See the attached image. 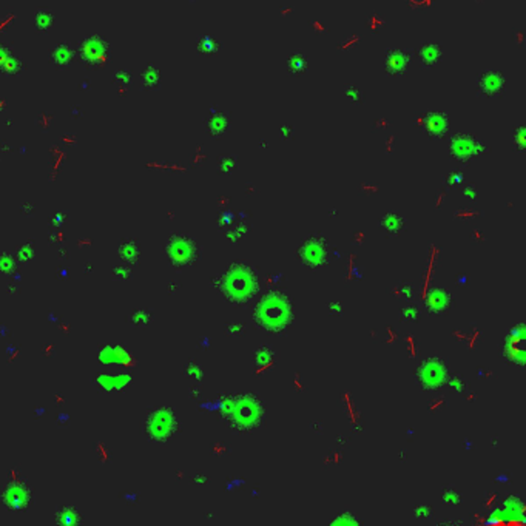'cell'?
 Listing matches in <instances>:
<instances>
[{
    "label": "cell",
    "mask_w": 526,
    "mask_h": 526,
    "mask_svg": "<svg viewBox=\"0 0 526 526\" xmlns=\"http://www.w3.org/2000/svg\"><path fill=\"white\" fill-rule=\"evenodd\" d=\"M7 108V100L5 99H0V113H2V110Z\"/></svg>",
    "instance_id": "obj_47"
},
{
    "label": "cell",
    "mask_w": 526,
    "mask_h": 526,
    "mask_svg": "<svg viewBox=\"0 0 526 526\" xmlns=\"http://www.w3.org/2000/svg\"><path fill=\"white\" fill-rule=\"evenodd\" d=\"M412 60V53L408 50H389L384 59V68L389 76L402 77L408 73Z\"/></svg>",
    "instance_id": "obj_9"
},
{
    "label": "cell",
    "mask_w": 526,
    "mask_h": 526,
    "mask_svg": "<svg viewBox=\"0 0 526 526\" xmlns=\"http://www.w3.org/2000/svg\"><path fill=\"white\" fill-rule=\"evenodd\" d=\"M253 318L262 329L269 332H281L290 324L293 318L292 303L281 292H269L258 303L253 312Z\"/></svg>",
    "instance_id": "obj_1"
},
{
    "label": "cell",
    "mask_w": 526,
    "mask_h": 526,
    "mask_svg": "<svg viewBox=\"0 0 526 526\" xmlns=\"http://www.w3.org/2000/svg\"><path fill=\"white\" fill-rule=\"evenodd\" d=\"M127 94V87L125 85H119V88H117V96L119 97H123Z\"/></svg>",
    "instance_id": "obj_44"
},
{
    "label": "cell",
    "mask_w": 526,
    "mask_h": 526,
    "mask_svg": "<svg viewBox=\"0 0 526 526\" xmlns=\"http://www.w3.org/2000/svg\"><path fill=\"white\" fill-rule=\"evenodd\" d=\"M198 50H199L201 54L212 56V54H215L219 50V42L215 37H212V36H202L198 40Z\"/></svg>",
    "instance_id": "obj_21"
},
{
    "label": "cell",
    "mask_w": 526,
    "mask_h": 526,
    "mask_svg": "<svg viewBox=\"0 0 526 526\" xmlns=\"http://www.w3.org/2000/svg\"><path fill=\"white\" fill-rule=\"evenodd\" d=\"M451 386L455 389V390H458V392H463V389H465V384L461 383V380L458 378V376H454V378H451Z\"/></svg>",
    "instance_id": "obj_36"
},
{
    "label": "cell",
    "mask_w": 526,
    "mask_h": 526,
    "mask_svg": "<svg viewBox=\"0 0 526 526\" xmlns=\"http://www.w3.org/2000/svg\"><path fill=\"white\" fill-rule=\"evenodd\" d=\"M425 133L432 139H445L449 133V114L445 111H432L423 120Z\"/></svg>",
    "instance_id": "obj_10"
},
{
    "label": "cell",
    "mask_w": 526,
    "mask_h": 526,
    "mask_svg": "<svg viewBox=\"0 0 526 526\" xmlns=\"http://www.w3.org/2000/svg\"><path fill=\"white\" fill-rule=\"evenodd\" d=\"M329 307H330V310H333V312H341V309H343L340 303H332Z\"/></svg>",
    "instance_id": "obj_45"
},
{
    "label": "cell",
    "mask_w": 526,
    "mask_h": 526,
    "mask_svg": "<svg viewBox=\"0 0 526 526\" xmlns=\"http://www.w3.org/2000/svg\"><path fill=\"white\" fill-rule=\"evenodd\" d=\"M300 259L309 267H320L324 264V261L327 258V247L323 239L312 238L307 239L301 247H300Z\"/></svg>",
    "instance_id": "obj_8"
},
{
    "label": "cell",
    "mask_w": 526,
    "mask_h": 526,
    "mask_svg": "<svg viewBox=\"0 0 526 526\" xmlns=\"http://www.w3.org/2000/svg\"><path fill=\"white\" fill-rule=\"evenodd\" d=\"M83 54L87 56L88 60L103 67L107 62H108V53H107V47L102 40L99 39H91V40H87L85 45H83Z\"/></svg>",
    "instance_id": "obj_15"
},
{
    "label": "cell",
    "mask_w": 526,
    "mask_h": 526,
    "mask_svg": "<svg viewBox=\"0 0 526 526\" xmlns=\"http://www.w3.org/2000/svg\"><path fill=\"white\" fill-rule=\"evenodd\" d=\"M489 149L485 145V142H481L478 138L472 136V135H466V133H457L451 138L449 142V155L452 159L458 161V162H471L474 158L488 153Z\"/></svg>",
    "instance_id": "obj_4"
},
{
    "label": "cell",
    "mask_w": 526,
    "mask_h": 526,
    "mask_svg": "<svg viewBox=\"0 0 526 526\" xmlns=\"http://www.w3.org/2000/svg\"><path fill=\"white\" fill-rule=\"evenodd\" d=\"M403 317L406 320H417L418 318V310L415 307H406V309H403Z\"/></svg>",
    "instance_id": "obj_34"
},
{
    "label": "cell",
    "mask_w": 526,
    "mask_h": 526,
    "mask_svg": "<svg viewBox=\"0 0 526 526\" xmlns=\"http://www.w3.org/2000/svg\"><path fill=\"white\" fill-rule=\"evenodd\" d=\"M523 512H524V506L517 497H509L503 504V514L506 517L518 518V517H523Z\"/></svg>",
    "instance_id": "obj_19"
},
{
    "label": "cell",
    "mask_w": 526,
    "mask_h": 526,
    "mask_svg": "<svg viewBox=\"0 0 526 526\" xmlns=\"http://www.w3.org/2000/svg\"><path fill=\"white\" fill-rule=\"evenodd\" d=\"M463 192H465V195H466L468 198H471V199H475V198H477V192H475L474 187H466Z\"/></svg>",
    "instance_id": "obj_42"
},
{
    "label": "cell",
    "mask_w": 526,
    "mask_h": 526,
    "mask_svg": "<svg viewBox=\"0 0 526 526\" xmlns=\"http://www.w3.org/2000/svg\"><path fill=\"white\" fill-rule=\"evenodd\" d=\"M205 128L213 138H222L230 128V117L225 113L213 111L205 120Z\"/></svg>",
    "instance_id": "obj_13"
},
{
    "label": "cell",
    "mask_w": 526,
    "mask_h": 526,
    "mask_svg": "<svg viewBox=\"0 0 526 526\" xmlns=\"http://www.w3.org/2000/svg\"><path fill=\"white\" fill-rule=\"evenodd\" d=\"M414 514H415V517L425 518V517H429V515H431V509L426 508V506H417V508L414 509Z\"/></svg>",
    "instance_id": "obj_35"
},
{
    "label": "cell",
    "mask_w": 526,
    "mask_h": 526,
    "mask_svg": "<svg viewBox=\"0 0 526 526\" xmlns=\"http://www.w3.org/2000/svg\"><path fill=\"white\" fill-rule=\"evenodd\" d=\"M344 96L352 103H360L361 102V93H360V90L356 87H346L344 88Z\"/></svg>",
    "instance_id": "obj_30"
},
{
    "label": "cell",
    "mask_w": 526,
    "mask_h": 526,
    "mask_svg": "<svg viewBox=\"0 0 526 526\" xmlns=\"http://www.w3.org/2000/svg\"><path fill=\"white\" fill-rule=\"evenodd\" d=\"M443 498H445V501H446V503H449V504H452V503L455 504V503H458V501H460V497H458V494H457V492H454V491H446Z\"/></svg>",
    "instance_id": "obj_33"
},
{
    "label": "cell",
    "mask_w": 526,
    "mask_h": 526,
    "mask_svg": "<svg viewBox=\"0 0 526 526\" xmlns=\"http://www.w3.org/2000/svg\"><path fill=\"white\" fill-rule=\"evenodd\" d=\"M73 57V51L71 48H68L67 45H60L59 48H56L54 51V60L59 64V65H67Z\"/></svg>",
    "instance_id": "obj_25"
},
{
    "label": "cell",
    "mask_w": 526,
    "mask_h": 526,
    "mask_svg": "<svg viewBox=\"0 0 526 526\" xmlns=\"http://www.w3.org/2000/svg\"><path fill=\"white\" fill-rule=\"evenodd\" d=\"M402 293H403L405 297H412V289L406 286V287H403V289H402Z\"/></svg>",
    "instance_id": "obj_46"
},
{
    "label": "cell",
    "mask_w": 526,
    "mask_h": 526,
    "mask_svg": "<svg viewBox=\"0 0 526 526\" xmlns=\"http://www.w3.org/2000/svg\"><path fill=\"white\" fill-rule=\"evenodd\" d=\"M221 290L232 303L244 304L256 293L258 277L250 267L235 264L221 278Z\"/></svg>",
    "instance_id": "obj_3"
},
{
    "label": "cell",
    "mask_w": 526,
    "mask_h": 526,
    "mask_svg": "<svg viewBox=\"0 0 526 526\" xmlns=\"http://www.w3.org/2000/svg\"><path fill=\"white\" fill-rule=\"evenodd\" d=\"M238 165V161L235 156H224L219 159V170L222 173H232Z\"/></svg>",
    "instance_id": "obj_27"
},
{
    "label": "cell",
    "mask_w": 526,
    "mask_h": 526,
    "mask_svg": "<svg viewBox=\"0 0 526 526\" xmlns=\"http://www.w3.org/2000/svg\"><path fill=\"white\" fill-rule=\"evenodd\" d=\"M273 360V353L270 349L267 347H259L256 352H255V363L259 366V367H267Z\"/></svg>",
    "instance_id": "obj_23"
},
{
    "label": "cell",
    "mask_w": 526,
    "mask_h": 526,
    "mask_svg": "<svg viewBox=\"0 0 526 526\" xmlns=\"http://www.w3.org/2000/svg\"><path fill=\"white\" fill-rule=\"evenodd\" d=\"M36 27L37 30L47 31L53 27V13L50 11H39L36 16Z\"/></svg>",
    "instance_id": "obj_24"
},
{
    "label": "cell",
    "mask_w": 526,
    "mask_h": 526,
    "mask_svg": "<svg viewBox=\"0 0 526 526\" xmlns=\"http://www.w3.org/2000/svg\"><path fill=\"white\" fill-rule=\"evenodd\" d=\"M307 70H309V59L303 51L297 50L293 54H290L287 60V71L290 76L301 77L307 73Z\"/></svg>",
    "instance_id": "obj_17"
},
{
    "label": "cell",
    "mask_w": 526,
    "mask_h": 526,
    "mask_svg": "<svg viewBox=\"0 0 526 526\" xmlns=\"http://www.w3.org/2000/svg\"><path fill=\"white\" fill-rule=\"evenodd\" d=\"M458 182H461L460 173H451V175H449V184L455 185V184H458Z\"/></svg>",
    "instance_id": "obj_39"
},
{
    "label": "cell",
    "mask_w": 526,
    "mask_h": 526,
    "mask_svg": "<svg viewBox=\"0 0 526 526\" xmlns=\"http://www.w3.org/2000/svg\"><path fill=\"white\" fill-rule=\"evenodd\" d=\"M242 330H244L242 324H232V326H228V332L230 333H241Z\"/></svg>",
    "instance_id": "obj_40"
},
{
    "label": "cell",
    "mask_w": 526,
    "mask_h": 526,
    "mask_svg": "<svg viewBox=\"0 0 526 526\" xmlns=\"http://www.w3.org/2000/svg\"><path fill=\"white\" fill-rule=\"evenodd\" d=\"M16 19H17V16H16V14H8L7 17H4L2 20H0V34H2V33H4V31H5V30H7V28H8V27H10V25H11V24L16 20Z\"/></svg>",
    "instance_id": "obj_32"
},
{
    "label": "cell",
    "mask_w": 526,
    "mask_h": 526,
    "mask_svg": "<svg viewBox=\"0 0 526 526\" xmlns=\"http://www.w3.org/2000/svg\"><path fill=\"white\" fill-rule=\"evenodd\" d=\"M51 153H53V176H56V173H57V170H59V167H60V164L65 161V158H67V153L64 152V150H60L57 145H54V147H51Z\"/></svg>",
    "instance_id": "obj_26"
},
{
    "label": "cell",
    "mask_w": 526,
    "mask_h": 526,
    "mask_svg": "<svg viewBox=\"0 0 526 526\" xmlns=\"http://www.w3.org/2000/svg\"><path fill=\"white\" fill-rule=\"evenodd\" d=\"M417 378L425 389L435 390L448 381V369L441 360L431 358L420 364L417 370Z\"/></svg>",
    "instance_id": "obj_5"
},
{
    "label": "cell",
    "mask_w": 526,
    "mask_h": 526,
    "mask_svg": "<svg viewBox=\"0 0 526 526\" xmlns=\"http://www.w3.org/2000/svg\"><path fill=\"white\" fill-rule=\"evenodd\" d=\"M5 500L11 508H22L28 503V492L25 491L24 486L19 485H11V488L5 492Z\"/></svg>",
    "instance_id": "obj_18"
},
{
    "label": "cell",
    "mask_w": 526,
    "mask_h": 526,
    "mask_svg": "<svg viewBox=\"0 0 526 526\" xmlns=\"http://www.w3.org/2000/svg\"><path fill=\"white\" fill-rule=\"evenodd\" d=\"M169 255L176 264H187V262H190L195 258L196 250L192 241L185 238H176L172 241L169 247Z\"/></svg>",
    "instance_id": "obj_11"
},
{
    "label": "cell",
    "mask_w": 526,
    "mask_h": 526,
    "mask_svg": "<svg viewBox=\"0 0 526 526\" xmlns=\"http://www.w3.org/2000/svg\"><path fill=\"white\" fill-rule=\"evenodd\" d=\"M62 142H64V144H68V145H73V144L77 142V138H76L74 135H64V136H62Z\"/></svg>",
    "instance_id": "obj_37"
},
{
    "label": "cell",
    "mask_w": 526,
    "mask_h": 526,
    "mask_svg": "<svg viewBox=\"0 0 526 526\" xmlns=\"http://www.w3.org/2000/svg\"><path fill=\"white\" fill-rule=\"evenodd\" d=\"M188 373H190V375H193L195 378H201V370H199L196 366H190V369H188Z\"/></svg>",
    "instance_id": "obj_43"
},
{
    "label": "cell",
    "mask_w": 526,
    "mask_h": 526,
    "mask_svg": "<svg viewBox=\"0 0 526 526\" xmlns=\"http://www.w3.org/2000/svg\"><path fill=\"white\" fill-rule=\"evenodd\" d=\"M381 225H383L389 233H398V232L403 228L405 222H403L402 216H398V215H395V213H387V215L381 219Z\"/></svg>",
    "instance_id": "obj_20"
},
{
    "label": "cell",
    "mask_w": 526,
    "mask_h": 526,
    "mask_svg": "<svg viewBox=\"0 0 526 526\" xmlns=\"http://www.w3.org/2000/svg\"><path fill=\"white\" fill-rule=\"evenodd\" d=\"M332 524H335V526H356L358 521L350 514H343V515L336 517L335 520H332Z\"/></svg>",
    "instance_id": "obj_29"
},
{
    "label": "cell",
    "mask_w": 526,
    "mask_h": 526,
    "mask_svg": "<svg viewBox=\"0 0 526 526\" xmlns=\"http://www.w3.org/2000/svg\"><path fill=\"white\" fill-rule=\"evenodd\" d=\"M524 338V329L523 326H520L518 329H514L512 335L508 338L506 344H504V352L506 355L517 364L523 366L524 364V350L523 349H518L517 344L521 343V340Z\"/></svg>",
    "instance_id": "obj_14"
},
{
    "label": "cell",
    "mask_w": 526,
    "mask_h": 526,
    "mask_svg": "<svg viewBox=\"0 0 526 526\" xmlns=\"http://www.w3.org/2000/svg\"><path fill=\"white\" fill-rule=\"evenodd\" d=\"M417 54L425 68H435L443 60V48L438 44L432 42L420 45Z\"/></svg>",
    "instance_id": "obj_12"
},
{
    "label": "cell",
    "mask_w": 526,
    "mask_h": 526,
    "mask_svg": "<svg viewBox=\"0 0 526 526\" xmlns=\"http://www.w3.org/2000/svg\"><path fill=\"white\" fill-rule=\"evenodd\" d=\"M159 80V71L155 67H149L144 73V82L147 87H155Z\"/></svg>",
    "instance_id": "obj_28"
},
{
    "label": "cell",
    "mask_w": 526,
    "mask_h": 526,
    "mask_svg": "<svg viewBox=\"0 0 526 526\" xmlns=\"http://www.w3.org/2000/svg\"><path fill=\"white\" fill-rule=\"evenodd\" d=\"M451 306V295L445 289H434L426 298V307L432 313H441Z\"/></svg>",
    "instance_id": "obj_16"
},
{
    "label": "cell",
    "mask_w": 526,
    "mask_h": 526,
    "mask_svg": "<svg viewBox=\"0 0 526 526\" xmlns=\"http://www.w3.org/2000/svg\"><path fill=\"white\" fill-rule=\"evenodd\" d=\"M512 145H514L515 152L524 153V150H526V130L523 125H518L512 131Z\"/></svg>",
    "instance_id": "obj_22"
},
{
    "label": "cell",
    "mask_w": 526,
    "mask_h": 526,
    "mask_svg": "<svg viewBox=\"0 0 526 526\" xmlns=\"http://www.w3.org/2000/svg\"><path fill=\"white\" fill-rule=\"evenodd\" d=\"M10 56H11V54H8L4 48H0V68L4 67V64L7 62V59H8Z\"/></svg>",
    "instance_id": "obj_41"
},
{
    "label": "cell",
    "mask_w": 526,
    "mask_h": 526,
    "mask_svg": "<svg viewBox=\"0 0 526 526\" xmlns=\"http://www.w3.org/2000/svg\"><path fill=\"white\" fill-rule=\"evenodd\" d=\"M506 80L504 76L494 70H486L478 74L477 91L486 99H500L504 94Z\"/></svg>",
    "instance_id": "obj_6"
},
{
    "label": "cell",
    "mask_w": 526,
    "mask_h": 526,
    "mask_svg": "<svg viewBox=\"0 0 526 526\" xmlns=\"http://www.w3.org/2000/svg\"><path fill=\"white\" fill-rule=\"evenodd\" d=\"M221 412L239 431H250L256 428L264 417V408L253 395H238L225 398Z\"/></svg>",
    "instance_id": "obj_2"
},
{
    "label": "cell",
    "mask_w": 526,
    "mask_h": 526,
    "mask_svg": "<svg viewBox=\"0 0 526 526\" xmlns=\"http://www.w3.org/2000/svg\"><path fill=\"white\" fill-rule=\"evenodd\" d=\"M281 135H283L284 139H290L292 135H293V130H292L290 127H283V128H281Z\"/></svg>",
    "instance_id": "obj_38"
},
{
    "label": "cell",
    "mask_w": 526,
    "mask_h": 526,
    "mask_svg": "<svg viewBox=\"0 0 526 526\" xmlns=\"http://www.w3.org/2000/svg\"><path fill=\"white\" fill-rule=\"evenodd\" d=\"M53 119H54V116H53L51 113H42V114L39 116V125H40V128L48 130L50 125H51V122H53Z\"/></svg>",
    "instance_id": "obj_31"
},
{
    "label": "cell",
    "mask_w": 526,
    "mask_h": 526,
    "mask_svg": "<svg viewBox=\"0 0 526 526\" xmlns=\"http://www.w3.org/2000/svg\"><path fill=\"white\" fill-rule=\"evenodd\" d=\"M175 428H176V418L173 412L169 409H159L149 420V431L152 437L156 440L169 438L173 434Z\"/></svg>",
    "instance_id": "obj_7"
}]
</instances>
